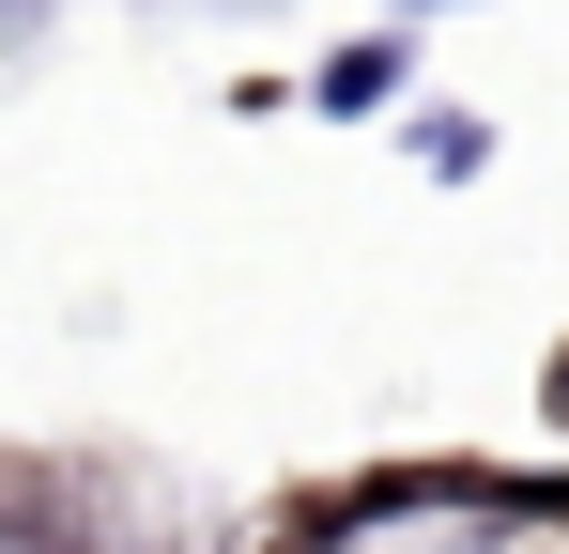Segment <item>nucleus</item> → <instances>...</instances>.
Returning a JSON list of instances; mask_svg holds the SVG:
<instances>
[{
	"mask_svg": "<svg viewBox=\"0 0 569 554\" xmlns=\"http://www.w3.org/2000/svg\"><path fill=\"white\" fill-rule=\"evenodd\" d=\"M16 554H62V524H16Z\"/></svg>",
	"mask_w": 569,
	"mask_h": 554,
	"instance_id": "3",
	"label": "nucleus"
},
{
	"mask_svg": "<svg viewBox=\"0 0 569 554\" xmlns=\"http://www.w3.org/2000/svg\"><path fill=\"white\" fill-rule=\"evenodd\" d=\"M416 16H431V0H416Z\"/></svg>",
	"mask_w": 569,
	"mask_h": 554,
	"instance_id": "4",
	"label": "nucleus"
},
{
	"mask_svg": "<svg viewBox=\"0 0 569 554\" xmlns=\"http://www.w3.org/2000/svg\"><path fill=\"white\" fill-rule=\"evenodd\" d=\"M416 170H431V185H477V170H492V123H477V108H431V123H416Z\"/></svg>",
	"mask_w": 569,
	"mask_h": 554,
	"instance_id": "2",
	"label": "nucleus"
},
{
	"mask_svg": "<svg viewBox=\"0 0 569 554\" xmlns=\"http://www.w3.org/2000/svg\"><path fill=\"white\" fill-rule=\"evenodd\" d=\"M400 78H416V47H400V31H355V47H323V78H308V108L370 123V108H400Z\"/></svg>",
	"mask_w": 569,
	"mask_h": 554,
	"instance_id": "1",
	"label": "nucleus"
}]
</instances>
